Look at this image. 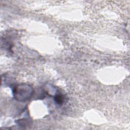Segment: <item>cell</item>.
I'll return each mask as SVG.
<instances>
[{
    "label": "cell",
    "mask_w": 130,
    "mask_h": 130,
    "mask_svg": "<svg viewBox=\"0 0 130 130\" xmlns=\"http://www.w3.org/2000/svg\"><path fill=\"white\" fill-rule=\"evenodd\" d=\"M55 101L58 104H61L62 102V101H63L62 97L61 95H57L55 97Z\"/></svg>",
    "instance_id": "7a4b0ae2"
},
{
    "label": "cell",
    "mask_w": 130,
    "mask_h": 130,
    "mask_svg": "<svg viewBox=\"0 0 130 130\" xmlns=\"http://www.w3.org/2000/svg\"><path fill=\"white\" fill-rule=\"evenodd\" d=\"M32 93V89L27 85H18L14 89L15 98L19 101H25L29 99Z\"/></svg>",
    "instance_id": "6da1fadb"
}]
</instances>
